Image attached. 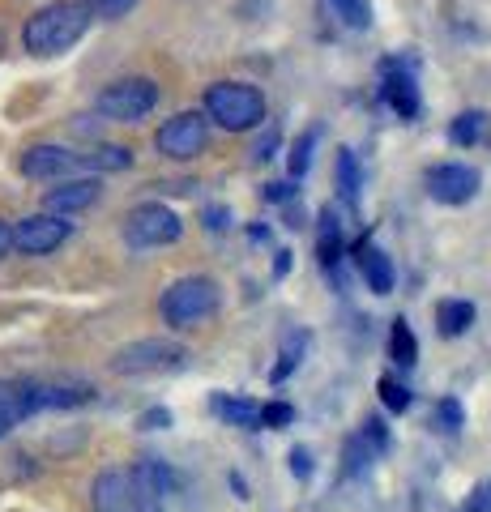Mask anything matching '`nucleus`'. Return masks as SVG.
I'll use <instances>...</instances> for the list:
<instances>
[{"mask_svg":"<svg viewBox=\"0 0 491 512\" xmlns=\"http://www.w3.org/2000/svg\"><path fill=\"white\" fill-rule=\"evenodd\" d=\"M154 107H158V86L150 77H116V82H107L99 90V99H94V111H99L103 120H116V124L146 120Z\"/></svg>","mask_w":491,"mask_h":512,"instance_id":"6","label":"nucleus"},{"mask_svg":"<svg viewBox=\"0 0 491 512\" xmlns=\"http://www.w3.org/2000/svg\"><path fill=\"white\" fill-rule=\"evenodd\" d=\"M99 197H103V184L94 180V175H82V180H56V188L43 192V214L69 218V214L90 210Z\"/></svg>","mask_w":491,"mask_h":512,"instance_id":"13","label":"nucleus"},{"mask_svg":"<svg viewBox=\"0 0 491 512\" xmlns=\"http://www.w3.org/2000/svg\"><path fill=\"white\" fill-rule=\"evenodd\" d=\"M184 235V218L163 201H141L124 214V244L146 252V248H167Z\"/></svg>","mask_w":491,"mask_h":512,"instance_id":"5","label":"nucleus"},{"mask_svg":"<svg viewBox=\"0 0 491 512\" xmlns=\"http://www.w3.org/2000/svg\"><path fill=\"white\" fill-rule=\"evenodd\" d=\"M9 252H13V227H9L5 218H0V261H5Z\"/></svg>","mask_w":491,"mask_h":512,"instance_id":"35","label":"nucleus"},{"mask_svg":"<svg viewBox=\"0 0 491 512\" xmlns=\"http://www.w3.org/2000/svg\"><path fill=\"white\" fill-rule=\"evenodd\" d=\"M483 128H487V111H462V116L449 124V141L453 146H479Z\"/></svg>","mask_w":491,"mask_h":512,"instance_id":"21","label":"nucleus"},{"mask_svg":"<svg viewBox=\"0 0 491 512\" xmlns=\"http://www.w3.org/2000/svg\"><path fill=\"white\" fill-rule=\"evenodd\" d=\"M291 474L299 478V483H308L312 478V453L308 448H291Z\"/></svg>","mask_w":491,"mask_h":512,"instance_id":"31","label":"nucleus"},{"mask_svg":"<svg viewBox=\"0 0 491 512\" xmlns=\"http://www.w3.org/2000/svg\"><path fill=\"white\" fill-rule=\"evenodd\" d=\"M291 423H295V406H287V402L261 406V427H291Z\"/></svg>","mask_w":491,"mask_h":512,"instance_id":"29","label":"nucleus"},{"mask_svg":"<svg viewBox=\"0 0 491 512\" xmlns=\"http://www.w3.org/2000/svg\"><path fill=\"white\" fill-rule=\"evenodd\" d=\"M218 299H223V291H218V282L210 274H184L158 299V316L171 329H197L218 312Z\"/></svg>","mask_w":491,"mask_h":512,"instance_id":"3","label":"nucleus"},{"mask_svg":"<svg viewBox=\"0 0 491 512\" xmlns=\"http://www.w3.org/2000/svg\"><path fill=\"white\" fill-rule=\"evenodd\" d=\"M487 500H491V483H487Z\"/></svg>","mask_w":491,"mask_h":512,"instance_id":"37","label":"nucleus"},{"mask_svg":"<svg viewBox=\"0 0 491 512\" xmlns=\"http://www.w3.org/2000/svg\"><path fill=\"white\" fill-rule=\"evenodd\" d=\"M90 30V13L82 0H52V5L35 9L22 26V47L30 56H65L77 47Z\"/></svg>","mask_w":491,"mask_h":512,"instance_id":"2","label":"nucleus"},{"mask_svg":"<svg viewBox=\"0 0 491 512\" xmlns=\"http://www.w3.org/2000/svg\"><path fill=\"white\" fill-rule=\"evenodd\" d=\"M304 350H308V333H295V338H287V346H282V363L274 367V384H282L291 376V367L304 363Z\"/></svg>","mask_w":491,"mask_h":512,"instance_id":"25","label":"nucleus"},{"mask_svg":"<svg viewBox=\"0 0 491 512\" xmlns=\"http://www.w3.org/2000/svg\"><path fill=\"white\" fill-rule=\"evenodd\" d=\"M205 141H210V124H205L201 111H176V116L163 120V124H158V133H154L158 154L176 158V163L197 158L205 150Z\"/></svg>","mask_w":491,"mask_h":512,"instance_id":"8","label":"nucleus"},{"mask_svg":"<svg viewBox=\"0 0 491 512\" xmlns=\"http://www.w3.org/2000/svg\"><path fill=\"white\" fill-rule=\"evenodd\" d=\"M90 504L94 512H141L133 470H103L90 487Z\"/></svg>","mask_w":491,"mask_h":512,"instance_id":"12","label":"nucleus"},{"mask_svg":"<svg viewBox=\"0 0 491 512\" xmlns=\"http://www.w3.org/2000/svg\"><path fill=\"white\" fill-rule=\"evenodd\" d=\"M82 167V154H73L65 146H52V141H39V146H26L18 158V171L26 180H65L69 171Z\"/></svg>","mask_w":491,"mask_h":512,"instance_id":"11","label":"nucleus"},{"mask_svg":"<svg viewBox=\"0 0 491 512\" xmlns=\"http://www.w3.org/2000/svg\"><path fill=\"white\" fill-rule=\"evenodd\" d=\"M69 235H73V222H69V218L43 214V210L13 222V248L26 252V256H47V252H56Z\"/></svg>","mask_w":491,"mask_h":512,"instance_id":"10","label":"nucleus"},{"mask_svg":"<svg viewBox=\"0 0 491 512\" xmlns=\"http://www.w3.org/2000/svg\"><path fill=\"white\" fill-rule=\"evenodd\" d=\"M227 210H223V205H210V210H205V227H210V231H223L227 227Z\"/></svg>","mask_w":491,"mask_h":512,"instance_id":"34","label":"nucleus"},{"mask_svg":"<svg viewBox=\"0 0 491 512\" xmlns=\"http://www.w3.org/2000/svg\"><path fill=\"white\" fill-rule=\"evenodd\" d=\"M355 265H359V274H363V282H368L372 295L393 291V261L372 244V239H359L355 244Z\"/></svg>","mask_w":491,"mask_h":512,"instance_id":"15","label":"nucleus"},{"mask_svg":"<svg viewBox=\"0 0 491 512\" xmlns=\"http://www.w3.org/2000/svg\"><path fill=\"white\" fill-rule=\"evenodd\" d=\"M316 141H321V128H308V133H299L295 141V150H291V180H304L308 167H312V150H316Z\"/></svg>","mask_w":491,"mask_h":512,"instance_id":"23","label":"nucleus"},{"mask_svg":"<svg viewBox=\"0 0 491 512\" xmlns=\"http://www.w3.org/2000/svg\"><path fill=\"white\" fill-rule=\"evenodd\" d=\"M359 440H368L376 453H385V448H389V431H385V423H380V419H368V423H363V431H359Z\"/></svg>","mask_w":491,"mask_h":512,"instance_id":"30","label":"nucleus"},{"mask_svg":"<svg viewBox=\"0 0 491 512\" xmlns=\"http://www.w3.org/2000/svg\"><path fill=\"white\" fill-rule=\"evenodd\" d=\"M299 188H291V184H265V197L269 201H291Z\"/></svg>","mask_w":491,"mask_h":512,"instance_id":"33","label":"nucleus"},{"mask_svg":"<svg viewBox=\"0 0 491 512\" xmlns=\"http://www.w3.org/2000/svg\"><path fill=\"white\" fill-rule=\"evenodd\" d=\"M86 402H94V389L82 380H35V376L0 380V436H9L18 423L35 419L43 410H73Z\"/></svg>","mask_w":491,"mask_h":512,"instance_id":"1","label":"nucleus"},{"mask_svg":"<svg viewBox=\"0 0 491 512\" xmlns=\"http://www.w3.org/2000/svg\"><path fill=\"white\" fill-rule=\"evenodd\" d=\"M479 184H483V175H479V167H470V163H436V167L423 171L427 197L440 201V205H466V201H474V197H479Z\"/></svg>","mask_w":491,"mask_h":512,"instance_id":"9","label":"nucleus"},{"mask_svg":"<svg viewBox=\"0 0 491 512\" xmlns=\"http://www.w3.org/2000/svg\"><path fill=\"white\" fill-rule=\"evenodd\" d=\"M389 359L402 367V372H410V367L419 363V342H415V329L406 325V320L398 316L389 329Z\"/></svg>","mask_w":491,"mask_h":512,"instance_id":"18","label":"nucleus"},{"mask_svg":"<svg viewBox=\"0 0 491 512\" xmlns=\"http://www.w3.org/2000/svg\"><path fill=\"white\" fill-rule=\"evenodd\" d=\"M359 163H355V150H338V192L346 205H359Z\"/></svg>","mask_w":491,"mask_h":512,"instance_id":"22","label":"nucleus"},{"mask_svg":"<svg viewBox=\"0 0 491 512\" xmlns=\"http://www.w3.org/2000/svg\"><path fill=\"white\" fill-rule=\"evenodd\" d=\"M214 414L223 419L227 427H244V431H257L261 427V402H252V397H214Z\"/></svg>","mask_w":491,"mask_h":512,"instance_id":"16","label":"nucleus"},{"mask_svg":"<svg viewBox=\"0 0 491 512\" xmlns=\"http://www.w3.org/2000/svg\"><path fill=\"white\" fill-rule=\"evenodd\" d=\"M167 423H171V410H146V414L137 419L141 431H163Z\"/></svg>","mask_w":491,"mask_h":512,"instance_id":"32","label":"nucleus"},{"mask_svg":"<svg viewBox=\"0 0 491 512\" xmlns=\"http://www.w3.org/2000/svg\"><path fill=\"white\" fill-rule=\"evenodd\" d=\"M436 423H440V431H449V436H453V431L466 427V414H462V406H457L453 397H445V402L436 406Z\"/></svg>","mask_w":491,"mask_h":512,"instance_id":"28","label":"nucleus"},{"mask_svg":"<svg viewBox=\"0 0 491 512\" xmlns=\"http://www.w3.org/2000/svg\"><path fill=\"white\" fill-rule=\"evenodd\" d=\"M287 269H291V252H278V261H274V274H278V278H287Z\"/></svg>","mask_w":491,"mask_h":512,"instance_id":"36","label":"nucleus"},{"mask_svg":"<svg viewBox=\"0 0 491 512\" xmlns=\"http://www.w3.org/2000/svg\"><path fill=\"white\" fill-rule=\"evenodd\" d=\"M82 167H90V171H129L133 150L129 146H94L90 154H82Z\"/></svg>","mask_w":491,"mask_h":512,"instance_id":"20","label":"nucleus"},{"mask_svg":"<svg viewBox=\"0 0 491 512\" xmlns=\"http://www.w3.org/2000/svg\"><path fill=\"white\" fill-rule=\"evenodd\" d=\"M205 116L227 133H248L265 120V94L248 82H214L205 90Z\"/></svg>","mask_w":491,"mask_h":512,"instance_id":"4","label":"nucleus"},{"mask_svg":"<svg viewBox=\"0 0 491 512\" xmlns=\"http://www.w3.org/2000/svg\"><path fill=\"white\" fill-rule=\"evenodd\" d=\"M316 256H321V265L334 274L338 261H342V227H338V218L334 214H321V239H316Z\"/></svg>","mask_w":491,"mask_h":512,"instance_id":"19","label":"nucleus"},{"mask_svg":"<svg viewBox=\"0 0 491 512\" xmlns=\"http://www.w3.org/2000/svg\"><path fill=\"white\" fill-rule=\"evenodd\" d=\"M385 86H380V94H385V103L389 111L398 120H419V86H415V77H410V69H402L398 60H385Z\"/></svg>","mask_w":491,"mask_h":512,"instance_id":"14","label":"nucleus"},{"mask_svg":"<svg viewBox=\"0 0 491 512\" xmlns=\"http://www.w3.org/2000/svg\"><path fill=\"white\" fill-rule=\"evenodd\" d=\"M380 402H385V410H393V414H406L410 410V389L402 380H393V376H380Z\"/></svg>","mask_w":491,"mask_h":512,"instance_id":"26","label":"nucleus"},{"mask_svg":"<svg viewBox=\"0 0 491 512\" xmlns=\"http://www.w3.org/2000/svg\"><path fill=\"white\" fill-rule=\"evenodd\" d=\"M82 5L90 13V22H116L137 5V0H82Z\"/></svg>","mask_w":491,"mask_h":512,"instance_id":"27","label":"nucleus"},{"mask_svg":"<svg viewBox=\"0 0 491 512\" xmlns=\"http://www.w3.org/2000/svg\"><path fill=\"white\" fill-rule=\"evenodd\" d=\"M436 325H440V338H462V333L474 325V303L470 299H440Z\"/></svg>","mask_w":491,"mask_h":512,"instance_id":"17","label":"nucleus"},{"mask_svg":"<svg viewBox=\"0 0 491 512\" xmlns=\"http://www.w3.org/2000/svg\"><path fill=\"white\" fill-rule=\"evenodd\" d=\"M329 9L342 18V26L351 30H368L372 26V5L368 0H329Z\"/></svg>","mask_w":491,"mask_h":512,"instance_id":"24","label":"nucleus"},{"mask_svg":"<svg viewBox=\"0 0 491 512\" xmlns=\"http://www.w3.org/2000/svg\"><path fill=\"white\" fill-rule=\"evenodd\" d=\"M188 363V350L171 338H137L129 346H120L112 355V372L116 376H154V372H180Z\"/></svg>","mask_w":491,"mask_h":512,"instance_id":"7","label":"nucleus"}]
</instances>
